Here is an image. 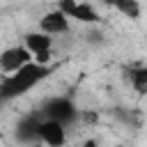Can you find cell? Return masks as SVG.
I'll return each mask as SVG.
<instances>
[{"label":"cell","instance_id":"5b68a950","mask_svg":"<svg viewBox=\"0 0 147 147\" xmlns=\"http://www.w3.org/2000/svg\"><path fill=\"white\" fill-rule=\"evenodd\" d=\"M28 62H32V53L21 44V46H9L0 53V71L2 74H11L21 67H25Z\"/></svg>","mask_w":147,"mask_h":147},{"label":"cell","instance_id":"30bf717a","mask_svg":"<svg viewBox=\"0 0 147 147\" xmlns=\"http://www.w3.org/2000/svg\"><path fill=\"white\" fill-rule=\"evenodd\" d=\"M101 2H103L106 7L119 11L122 16L131 18V21L140 18V2H138V0H101Z\"/></svg>","mask_w":147,"mask_h":147},{"label":"cell","instance_id":"8fae6325","mask_svg":"<svg viewBox=\"0 0 147 147\" xmlns=\"http://www.w3.org/2000/svg\"><path fill=\"white\" fill-rule=\"evenodd\" d=\"M83 147H99V142L90 138V140H85V142H83Z\"/></svg>","mask_w":147,"mask_h":147},{"label":"cell","instance_id":"52a82bcc","mask_svg":"<svg viewBox=\"0 0 147 147\" xmlns=\"http://www.w3.org/2000/svg\"><path fill=\"white\" fill-rule=\"evenodd\" d=\"M39 142L46 147H64L67 142V126L55 122V119H44L39 122Z\"/></svg>","mask_w":147,"mask_h":147},{"label":"cell","instance_id":"6da1fadb","mask_svg":"<svg viewBox=\"0 0 147 147\" xmlns=\"http://www.w3.org/2000/svg\"><path fill=\"white\" fill-rule=\"evenodd\" d=\"M51 71H53L51 64H37L32 60L11 74H5V78L0 80V103L14 101V99L28 94L32 87H37L41 80H46L51 76Z\"/></svg>","mask_w":147,"mask_h":147},{"label":"cell","instance_id":"7a4b0ae2","mask_svg":"<svg viewBox=\"0 0 147 147\" xmlns=\"http://www.w3.org/2000/svg\"><path fill=\"white\" fill-rule=\"evenodd\" d=\"M37 113H39V117H44V119H55V122H60V124H64V126H69V124H74V122L78 119V108H76V103H74L69 96H62V94L46 99Z\"/></svg>","mask_w":147,"mask_h":147},{"label":"cell","instance_id":"ba28073f","mask_svg":"<svg viewBox=\"0 0 147 147\" xmlns=\"http://www.w3.org/2000/svg\"><path fill=\"white\" fill-rule=\"evenodd\" d=\"M23 46L32 53V57L34 55H39V53H48L51 48H53V37L51 34H44V32H28L25 37H23Z\"/></svg>","mask_w":147,"mask_h":147},{"label":"cell","instance_id":"9c48e42d","mask_svg":"<svg viewBox=\"0 0 147 147\" xmlns=\"http://www.w3.org/2000/svg\"><path fill=\"white\" fill-rule=\"evenodd\" d=\"M126 80L136 94L145 96L147 94V64H138V67L126 69Z\"/></svg>","mask_w":147,"mask_h":147},{"label":"cell","instance_id":"8992f818","mask_svg":"<svg viewBox=\"0 0 147 147\" xmlns=\"http://www.w3.org/2000/svg\"><path fill=\"white\" fill-rule=\"evenodd\" d=\"M69 16L62 11V9H51L46 11L41 18H39V32L44 34H51V37H57V34H67L69 32Z\"/></svg>","mask_w":147,"mask_h":147},{"label":"cell","instance_id":"3957f363","mask_svg":"<svg viewBox=\"0 0 147 147\" xmlns=\"http://www.w3.org/2000/svg\"><path fill=\"white\" fill-rule=\"evenodd\" d=\"M39 122H41L39 113H28V115H23V117L16 122V126H14V140H16L18 145H23V147H34V145H39Z\"/></svg>","mask_w":147,"mask_h":147},{"label":"cell","instance_id":"277c9868","mask_svg":"<svg viewBox=\"0 0 147 147\" xmlns=\"http://www.w3.org/2000/svg\"><path fill=\"white\" fill-rule=\"evenodd\" d=\"M57 9H62L69 21H78V23H99L101 21V14L85 0H60L57 2Z\"/></svg>","mask_w":147,"mask_h":147}]
</instances>
